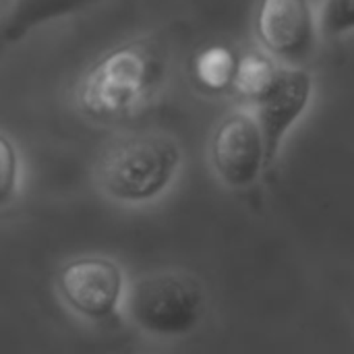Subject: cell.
<instances>
[{
	"label": "cell",
	"mask_w": 354,
	"mask_h": 354,
	"mask_svg": "<svg viewBox=\"0 0 354 354\" xmlns=\"http://www.w3.org/2000/svg\"><path fill=\"white\" fill-rule=\"evenodd\" d=\"M168 58L153 37L124 39L95 56L77 77L73 104L91 122H122L143 110L164 87Z\"/></svg>",
	"instance_id": "obj_1"
},
{
	"label": "cell",
	"mask_w": 354,
	"mask_h": 354,
	"mask_svg": "<svg viewBox=\"0 0 354 354\" xmlns=\"http://www.w3.org/2000/svg\"><path fill=\"white\" fill-rule=\"evenodd\" d=\"M178 139L158 129H135L112 137L95 156L91 178L100 195L124 207L158 201L183 168Z\"/></svg>",
	"instance_id": "obj_2"
},
{
	"label": "cell",
	"mask_w": 354,
	"mask_h": 354,
	"mask_svg": "<svg viewBox=\"0 0 354 354\" xmlns=\"http://www.w3.org/2000/svg\"><path fill=\"white\" fill-rule=\"evenodd\" d=\"M122 311L135 330L172 340L193 334L207 311L205 288L187 270H153L127 286Z\"/></svg>",
	"instance_id": "obj_3"
},
{
	"label": "cell",
	"mask_w": 354,
	"mask_h": 354,
	"mask_svg": "<svg viewBox=\"0 0 354 354\" xmlns=\"http://www.w3.org/2000/svg\"><path fill=\"white\" fill-rule=\"evenodd\" d=\"M127 286L124 268L102 253H85L64 261L54 278L60 303L91 324L112 322L122 311Z\"/></svg>",
	"instance_id": "obj_4"
},
{
	"label": "cell",
	"mask_w": 354,
	"mask_h": 354,
	"mask_svg": "<svg viewBox=\"0 0 354 354\" xmlns=\"http://www.w3.org/2000/svg\"><path fill=\"white\" fill-rule=\"evenodd\" d=\"M209 158L218 178L230 189H247L266 170V143L253 112L226 114L209 143Z\"/></svg>",
	"instance_id": "obj_5"
},
{
	"label": "cell",
	"mask_w": 354,
	"mask_h": 354,
	"mask_svg": "<svg viewBox=\"0 0 354 354\" xmlns=\"http://www.w3.org/2000/svg\"><path fill=\"white\" fill-rule=\"evenodd\" d=\"M313 95V79L301 66H282L270 89L255 102L257 120L266 143V168H270L280 145L295 122L305 114Z\"/></svg>",
	"instance_id": "obj_6"
},
{
	"label": "cell",
	"mask_w": 354,
	"mask_h": 354,
	"mask_svg": "<svg viewBox=\"0 0 354 354\" xmlns=\"http://www.w3.org/2000/svg\"><path fill=\"white\" fill-rule=\"evenodd\" d=\"M255 29L268 54L290 64L309 58L317 35L309 0H261Z\"/></svg>",
	"instance_id": "obj_7"
},
{
	"label": "cell",
	"mask_w": 354,
	"mask_h": 354,
	"mask_svg": "<svg viewBox=\"0 0 354 354\" xmlns=\"http://www.w3.org/2000/svg\"><path fill=\"white\" fill-rule=\"evenodd\" d=\"M102 0H10L0 19V48L23 41L33 31L75 17Z\"/></svg>",
	"instance_id": "obj_8"
},
{
	"label": "cell",
	"mask_w": 354,
	"mask_h": 354,
	"mask_svg": "<svg viewBox=\"0 0 354 354\" xmlns=\"http://www.w3.org/2000/svg\"><path fill=\"white\" fill-rule=\"evenodd\" d=\"M236 71V56L230 48L214 44L203 48L193 60V75L203 89L224 91L232 87Z\"/></svg>",
	"instance_id": "obj_9"
},
{
	"label": "cell",
	"mask_w": 354,
	"mask_h": 354,
	"mask_svg": "<svg viewBox=\"0 0 354 354\" xmlns=\"http://www.w3.org/2000/svg\"><path fill=\"white\" fill-rule=\"evenodd\" d=\"M276 75H278V66L270 56L261 52H247L241 58H236L232 87L243 97L257 102L270 89Z\"/></svg>",
	"instance_id": "obj_10"
},
{
	"label": "cell",
	"mask_w": 354,
	"mask_h": 354,
	"mask_svg": "<svg viewBox=\"0 0 354 354\" xmlns=\"http://www.w3.org/2000/svg\"><path fill=\"white\" fill-rule=\"evenodd\" d=\"M21 151L17 143L0 131V209H6L21 191Z\"/></svg>",
	"instance_id": "obj_11"
},
{
	"label": "cell",
	"mask_w": 354,
	"mask_h": 354,
	"mask_svg": "<svg viewBox=\"0 0 354 354\" xmlns=\"http://www.w3.org/2000/svg\"><path fill=\"white\" fill-rule=\"evenodd\" d=\"M319 27L328 37L354 31V0H324Z\"/></svg>",
	"instance_id": "obj_12"
}]
</instances>
